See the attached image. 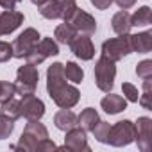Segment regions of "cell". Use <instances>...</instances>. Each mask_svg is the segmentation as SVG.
Returning <instances> with one entry per match:
<instances>
[{
  "label": "cell",
  "instance_id": "4fadbf2b",
  "mask_svg": "<svg viewBox=\"0 0 152 152\" xmlns=\"http://www.w3.org/2000/svg\"><path fill=\"white\" fill-rule=\"evenodd\" d=\"M64 148L72 150V152H90V145H88V138H86V131H83L81 127H72L70 131H66L64 136Z\"/></svg>",
  "mask_w": 152,
  "mask_h": 152
},
{
  "label": "cell",
  "instance_id": "30bf717a",
  "mask_svg": "<svg viewBox=\"0 0 152 152\" xmlns=\"http://www.w3.org/2000/svg\"><path fill=\"white\" fill-rule=\"evenodd\" d=\"M18 104H20V116L27 120H39L45 115V104L34 93L22 95V100H18Z\"/></svg>",
  "mask_w": 152,
  "mask_h": 152
},
{
  "label": "cell",
  "instance_id": "6da1fadb",
  "mask_svg": "<svg viewBox=\"0 0 152 152\" xmlns=\"http://www.w3.org/2000/svg\"><path fill=\"white\" fill-rule=\"evenodd\" d=\"M47 91L54 104L57 107L72 109L75 104L79 102L81 93L75 86L66 84L64 77V64L63 63H54L47 70Z\"/></svg>",
  "mask_w": 152,
  "mask_h": 152
},
{
  "label": "cell",
  "instance_id": "f546056e",
  "mask_svg": "<svg viewBox=\"0 0 152 152\" xmlns=\"http://www.w3.org/2000/svg\"><path fill=\"white\" fill-rule=\"evenodd\" d=\"M13 57V45L7 41H0V63H7Z\"/></svg>",
  "mask_w": 152,
  "mask_h": 152
},
{
  "label": "cell",
  "instance_id": "cb8c5ba5",
  "mask_svg": "<svg viewBox=\"0 0 152 152\" xmlns=\"http://www.w3.org/2000/svg\"><path fill=\"white\" fill-rule=\"evenodd\" d=\"M13 131H15V120L4 113H0V140L9 138L13 134Z\"/></svg>",
  "mask_w": 152,
  "mask_h": 152
},
{
  "label": "cell",
  "instance_id": "f1b7e54d",
  "mask_svg": "<svg viewBox=\"0 0 152 152\" xmlns=\"http://www.w3.org/2000/svg\"><path fill=\"white\" fill-rule=\"evenodd\" d=\"M122 91H124V99L129 100V102H138L140 99V93H138V88L132 86L131 83H124L122 84Z\"/></svg>",
  "mask_w": 152,
  "mask_h": 152
},
{
  "label": "cell",
  "instance_id": "d6a6232c",
  "mask_svg": "<svg viewBox=\"0 0 152 152\" xmlns=\"http://www.w3.org/2000/svg\"><path fill=\"white\" fill-rule=\"evenodd\" d=\"M90 2L95 6V9H100V11H104V9H107V7L113 4V0H90Z\"/></svg>",
  "mask_w": 152,
  "mask_h": 152
},
{
  "label": "cell",
  "instance_id": "1f68e13d",
  "mask_svg": "<svg viewBox=\"0 0 152 152\" xmlns=\"http://www.w3.org/2000/svg\"><path fill=\"white\" fill-rule=\"evenodd\" d=\"M50 150H57V145H56L52 140H48V138L41 140V141L36 145V152H50Z\"/></svg>",
  "mask_w": 152,
  "mask_h": 152
},
{
  "label": "cell",
  "instance_id": "44dd1931",
  "mask_svg": "<svg viewBox=\"0 0 152 152\" xmlns=\"http://www.w3.org/2000/svg\"><path fill=\"white\" fill-rule=\"evenodd\" d=\"M79 32L75 31L70 23H61V25H57L56 27V31H54V38H56V41L57 43H63V45H70L72 43V39L77 36Z\"/></svg>",
  "mask_w": 152,
  "mask_h": 152
},
{
  "label": "cell",
  "instance_id": "277c9868",
  "mask_svg": "<svg viewBox=\"0 0 152 152\" xmlns=\"http://www.w3.org/2000/svg\"><path fill=\"white\" fill-rule=\"evenodd\" d=\"M77 9L75 0H48L43 6H39V15L47 20H63L66 22L73 11Z\"/></svg>",
  "mask_w": 152,
  "mask_h": 152
},
{
  "label": "cell",
  "instance_id": "9a60e30c",
  "mask_svg": "<svg viewBox=\"0 0 152 152\" xmlns=\"http://www.w3.org/2000/svg\"><path fill=\"white\" fill-rule=\"evenodd\" d=\"M23 20H25L23 13L15 9H6L4 13H0V36L15 32L23 23Z\"/></svg>",
  "mask_w": 152,
  "mask_h": 152
},
{
  "label": "cell",
  "instance_id": "d590c367",
  "mask_svg": "<svg viewBox=\"0 0 152 152\" xmlns=\"http://www.w3.org/2000/svg\"><path fill=\"white\" fill-rule=\"evenodd\" d=\"M31 2H32L34 6H38V7H39V6H43L45 2H48V0H31Z\"/></svg>",
  "mask_w": 152,
  "mask_h": 152
},
{
  "label": "cell",
  "instance_id": "d6986e66",
  "mask_svg": "<svg viewBox=\"0 0 152 152\" xmlns=\"http://www.w3.org/2000/svg\"><path fill=\"white\" fill-rule=\"evenodd\" d=\"M111 27H113V31H115L118 36L129 34V31H131V27H132V25H131V15H129L125 9L115 13L113 18H111Z\"/></svg>",
  "mask_w": 152,
  "mask_h": 152
},
{
  "label": "cell",
  "instance_id": "7a4b0ae2",
  "mask_svg": "<svg viewBox=\"0 0 152 152\" xmlns=\"http://www.w3.org/2000/svg\"><path fill=\"white\" fill-rule=\"evenodd\" d=\"M45 138H48L47 127L39 120H27V125H25V129L20 136V141L15 148L25 150V152H36V145Z\"/></svg>",
  "mask_w": 152,
  "mask_h": 152
},
{
  "label": "cell",
  "instance_id": "2e32d148",
  "mask_svg": "<svg viewBox=\"0 0 152 152\" xmlns=\"http://www.w3.org/2000/svg\"><path fill=\"white\" fill-rule=\"evenodd\" d=\"M129 43H131L132 52L147 54L152 48V32L145 31V32H138V34H129Z\"/></svg>",
  "mask_w": 152,
  "mask_h": 152
},
{
  "label": "cell",
  "instance_id": "8fae6325",
  "mask_svg": "<svg viewBox=\"0 0 152 152\" xmlns=\"http://www.w3.org/2000/svg\"><path fill=\"white\" fill-rule=\"evenodd\" d=\"M66 23H70L77 32H81V34H88V36L95 34V31H97V20H95L90 13L79 9V7L75 9L73 15L66 20Z\"/></svg>",
  "mask_w": 152,
  "mask_h": 152
},
{
  "label": "cell",
  "instance_id": "7c38bea8",
  "mask_svg": "<svg viewBox=\"0 0 152 152\" xmlns=\"http://www.w3.org/2000/svg\"><path fill=\"white\" fill-rule=\"evenodd\" d=\"M68 47L73 52V56L79 57L81 61H90L95 57V47H93V41L88 34H77Z\"/></svg>",
  "mask_w": 152,
  "mask_h": 152
},
{
  "label": "cell",
  "instance_id": "83f0119b",
  "mask_svg": "<svg viewBox=\"0 0 152 152\" xmlns=\"http://www.w3.org/2000/svg\"><path fill=\"white\" fill-rule=\"evenodd\" d=\"M136 75L140 79H152V61L150 59H143L141 63H138L136 66Z\"/></svg>",
  "mask_w": 152,
  "mask_h": 152
},
{
  "label": "cell",
  "instance_id": "52a82bcc",
  "mask_svg": "<svg viewBox=\"0 0 152 152\" xmlns=\"http://www.w3.org/2000/svg\"><path fill=\"white\" fill-rule=\"evenodd\" d=\"M131 52L132 50H131V43H129V34H122L120 38H111L102 43V56L115 63H118Z\"/></svg>",
  "mask_w": 152,
  "mask_h": 152
},
{
  "label": "cell",
  "instance_id": "e0dca14e",
  "mask_svg": "<svg viewBox=\"0 0 152 152\" xmlns=\"http://www.w3.org/2000/svg\"><path fill=\"white\" fill-rule=\"evenodd\" d=\"M100 107H102L107 115H118V113H122V111L127 107V102H125L124 97L115 95V93L109 91V93L100 100Z\"/></svg>",
  "mask_w": 152,
  "mask_h": 152
},
{
  "label": "cell",
  "instance_id": "8992f818",
  "mask_svg": "<svg viewBox=\"0 0 152 152\" xmlns=\"http://www.w3.org/2000/svg\"><path fill=\"white\" fill-rule=\"evenodd\" d=\"M134 136H136L134 124L131 120H122V122H116L115 125H111L107 143L113 147H127L134 141Z\"/></svg>",
  "mask_w": 152,
  "mask_h": 152
},
{
  "label": "cell",
  "instance_id": "9c48e42d",
  "mask_svg": "<svg viewBox=\"0 0 152 152\" xmlns=\"http://www.w3.org/2000/svg\"><path fill=\"white\" fill-rule=\"evenodd\" d=\"M39 32L32 27L25 29L15 41H13V57H18V59H23L39 41Z\"/></svg>",
  "mask_w": 152,
  "mask_h": 152
},
{
  "label": "cell",
  "instance_id": "ba28073f",
  "mask_svg": "<svg viewBox=\"0 0 152 152\" xmlns=\"http://www.w3.org/2000/svg\"><path fill=\"white\" fill-rule=\"evenodd\" d=\"M57 54H59L57 43H56L52 38H41V39L38 41V45L25 56V61H27L29 64L38 66V64H41L47 57H52V56H57Z\"/></svg>",
  "mask_w": 152,
  "mask_h": 152
},
{
  "label": "cell",
  "instance_id": "3957f363",
  "mask_svg": "<svg viewBox=\"0 0 152 152\" xmlns=\"http://www.w3.org/2000/svg\"><path fill=\"white\" fill-rule=\"evenodd\" d=\"M116 63L107 59V57H100L95 63V84L100 91L109 93L115 86V77H116Z\"/></svg>",
  "mask_w": 152,
  "mask_h": 152
},
{
  "label": "cell",
  "instance_id": "484cf974",
  "mask_svg": "<svg viewBox=\"0 0 152 152\" xmlns=\"http://www.w3.org/2000/svg\"><path fill=\"white\" fill-rule=\"evenodd\" d=\"M109 129H111V125H109L107 122H102V120H100V122L91 129V132H93V136H95V140H97L99 143H107Z\"/></svg>",
  "mask_w": 152,
  "mask_h": 152
},
{
  "label": "cell",
  "instance_id": "836d02e7",
  "mask_svg": "<svg viewBox=\"0 0 152 152\" xmlns=\"http://www.w3.org/2000/svg\"><path fill=\"white\" fill-rule=\"evenodd\" d=\"M22 0H0V7L4 9H15L16 4H20Z\"/></svg>",
  "mask_w": 152,
  "mask_h": 152
},
{
  "label": "cell",
  "instance_id": "d4e9b609",
  "mask_svg": "<svg viewBox=\"0 0 152 152\" xmlns=\"http://www.w3.org/2000/svg\"><path fill=\"white\" fill-rule=\"evenodd\" d=\"M0 113L7 115V116L13 118L15 122H16L18 118H22V116H20V104H18V100H15V97H13L11 100H7V102L2 104V109H0Z\"/></svg>",
  "mask_w": 152,
  "mask_h": 152
},
{
  "label": "cell",
  "instance_id": "5b68a950",
  "mask_svg": "<svg viewBox=\"0 0 152 152\" xmlns=\"http://www.w3.org/2000/svg\"><path fill=\"white\" fill-rule=\"evenodd\" d=\"M38 81H39V73H38V68L34 64H29L25 63L23 66L18 68L16 72V93L18 95H29V93H34L36 88H38Z\"/></svg>",
  "mask_w": 152,
  "mask_h": 152
},
{
  "label": "cell",
  "instance_id": "5bb4252c",
  "mask_svg": "<svg viewBox=\"0 0 152 152\" xmlns=\"http://www.w3.org/2000/svg\"><path fill=\"white\" fill-rule=\"evenodd\" d=\"M136 136L134 141H138V148L141 152H147L150 148V132H152V120L148 116H140L134 124Z\"/></svg>",
  "mask_w": 152,
  "mask_h": 152
},
{
  "label": "cell",
  "instance_id": "ac0fdd59",
  "mask_svg": "<svg viewBox=\"0 0 152 152\" xmlns=\"http://www.w3.org/2000/svg\"><path fill=\"white\" fill-rule=\"evenodd\" d=\"M54 125H56L59 131L66 132V131H70L72 127L77 125V115H75L73 111H70V109L61 107V109L54 115Z\"/></svg>",
  "mask_w": 152,
  "mask_h": 152
},
{
  "label": "cell",
  "instance_id": "603a6c76",
  "mask_svg": "<svg viewBox=\"0 0 152 152\" xmlns=\"http://www.w3.org/2000/svg\"><path fill=\"white\" fill-rule=\"evenodd\" d=\"M64 77L68 81H72L73 84H81L83 79H84V70L73 61H68L64 64Z\"/></svg>",
  "mask_w": 152,
  "mask_h": 152
},
{
  "label": "cell",
  "instance_id": "4dcf8cb0",
  "mask_svg": "<svg viewBox=\"0 0 152 152\" xmlns=\"http://www.w3.org/2000/svg\"><path fill=\"white\" fill-rule=\"evenodd\" d=\"M148 97H150V79H145V83H143V95L138 99V102L143 106V109H150Z\"/></svg>",
  "mask_w": 152,
  "mask_h": 152
},
{
  "label": "cell",
  "instance_id": "e575fe53",
  "mask_svg": "<svg viewBox=\"0 0 152 152\" xmlns=\"http://www.w3.org/2000/svg\"><path fill=\"white\" fill-rule=\"evenodd\" d=\"M113 2H116L118 7H122V9H129L136 4V0H113Z\"/></svg>",
  "mask_w": 152,
  "mask_h": 152
},
{
  "label": "cell",
  "instance_id": "ffe728a7",
  "mask_svg": "<svg viewBox=\"0 0 152 152\" xmlns=\"http://www.w3.org/2000/svg\"><path fill=\"white\" fill-rule=\"evenodd\" d=\"M100 122V116L99 113L93 109V107H86L79 116H77V127H81L83 131L86 132H91V129Z\"/></svg>",
  "mask_w": 152,
  "mask_h": 152
},
{
  "label": "cell",
  "instance_id": "4316f807",
  "mask_svg": "<svg viewBox=\"0 0 152 152\" xmlns=\"http://www.w3.org/2000/svg\"><path fill=\"white\" fill-rule=\"evenodd\" d=\"M16 95V86L7 81H0V104L11 100Z\"/></svg>",
  "mask_w": 152,
  "mask_h": 152
},
{
  "label": "cell",
  "instance_id": "7402d4cb",
  "mask_svg": "<svg viewBox=\"0 0 152 152\" xmlns=\"http://www.w3.org/2000/svg\"><path fill=\"white\" fill-rule=\"evenodd\" d=\"M152 23V11L148 6H141L132 16H131V25L132 27H145Z\"/></svg>",
  "mask_w": 152,
  "mask_h": 152
}]
</instances>
